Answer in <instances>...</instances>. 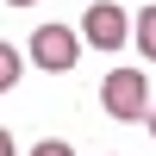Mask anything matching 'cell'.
I'll return each mask as SVG.
<instances>
[{
  "label": "cell",
  "instance_id": "obj_1",
  "mask_svg": "<svg viewBox=\"0 0 156 156\" xmlns=\"http://www.w3.org/2000/svg\"><path fill=\"white\" fill-rule=\"evenodd\" d=\"M25 56L37 69H50V75H69L81 62V37H75V25H37L31 44H25Z\"/></svg>",
  "mask_w": 156,
  "mask_h": 156
},
{
  "label": "cell",
  "instance_id": "obj_2",
  "mask_svg": "<svg viewBox=\"0 0 156 156\" xmlns=\"http://www.w3.org/2000/svg\"><path fill=\"white\" fill-rule=\"evenodd\" d=\"M100 106L112 112V119H144V106H150V75L144 69H112L106 81H100Z\"/></svg>",
  "mask_w": 156,
  "mask_h": 156
},
{
  "label": "cell",
  "instance_id": "obj_3",
  "mask_svg": "<svg viewBox=\"0 0 156 156\" xmlns=\"http://www.w3.org/2000/svg\"><path fill=\"white\" fill-rule=\"evenodd\" d=\"M75 37L112 56V50H119L125 37H131V19H125V6H112V0H94V6L81 12V31H75Z\"/></svg>",
  "mask_w": 156,
  "mask_h": 156
},
{
  "label": "cell",
  "instance_id": "obj_4",
  "mask_svg": "<svg viewBox=\"0 0 156 156\" xmlns=\"http://www.w3.org/2000/svg\"><path fill=\"white\" fill-rule=\"evenodd\" d=\"M19 75H25V56L0 37V94H12V87H19Z\"/></svg>",
  "mask_w": 156,
  "mask_h": 156
},
{
  "label": "cell",
  "instance_id": "obj_5",
  "mask_svg": "<svg viewBox=\"0 0 156 156\" xmlns=\"http://www.w3.org/2000/svg\"><path fill=\"white\" fill-rule=\"evenodd\" d=\"M131 37H137V56H156V6H144L131 19Z\"/></svg>",
  "mask_w": 156,
  "mask_h": 156
},
{
  "label": "cell",
  "instance_id": "obj_6",
  "mask_svg": "<svg viewBox=\"0 0 156 156\" xmlns=\"http://www.w3.org/2000/svg\"><path fill=\"white\" fill-rule=\"evenodd\" d=\"M31 156H75V150H69V144H62V137H44V144H37Z\"/></svg>",
  "mask_w": 156,
  "mask_h": 156
},
{
  "label": "cell",
  "instance_id": "obj_7",
  "mask_svg": "<svg viewBox=\"0 0 156 156\" xmlns=\"http://www.w3.org/2000/svg\"><path fill=\"white\" fill-rule=\"evenodd\" d=\"M0 156H19V144H12V131L0 125Z\"/></svg>",
  "mask_w": 156,
  "mask_h": 156
},
{
  "label": "cell",
  "instance_id": "obj_8",
  "mask_svg": "<svg viewBox=\"0 0 156 156\" xmlns=\"http://www.w3.org/2000/svg\"><path fill=\"white\" fill-rule=\"evenodd\" d=\"M144 125H150V137H156V94H150V106H144Z\"/></svg>",
  "mask_w": 156,
  "mask_h": 156
},
{
  "label": "cell",
  "instance_id": "obj_9",
  "mask_svg": "<svg viewBox=\"0 0 156 156\" xmlns=\"http://www.w3.org/2000/svg\"><path fill=\"white\" fill-rule=\"evenodd\" d=\"M6 6H37V0H6Z\"/></svg>",
  "mask_w": 156,
  "mask_h": 156
}]
</instances>
